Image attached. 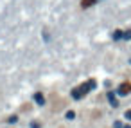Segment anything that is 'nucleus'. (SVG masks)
Listing matches in <instances>:
<instances>
[{
	"label": "nucleus",
	"mask_w": 131,
	"mask_h": 128,
	"mask_svg": "<svg viewBox=\"0 0 131 128\" xmlns=\"http://www.w3.org/2000/svg\"><path fill=\"white\" fill-rule=\"evenodd\" d=\"M74 117H75V114L72 112V110H70V112H66V119H74Z\"/></svg>",
	"instance_id": "6"
},
{
	"label": "nucleus",
	"mask_w": 131,
	"mask_h": 128,
	"mask_svg": "<svg viewBox=\"0 0 131 128\" xmlns=\"http://www.w3.org/2000/svg\"><path fill=\"white\" fill-rule=\"evenodd\" d=\"M124 38H126V40H129V38H131V29H129V31H126V33H124Z\"/></svg>",
	"instance_id": "7"
},
{
	"label": "nucleus",
	"mask_w": 131,
	"mask_h": 128,
	"mask_svg": "<svg viewBox=\"0 0 131 128\" xmlns=\"http://www.w3.org/2000/svg\"><path fill=\"white\" fill-rule=\"evenodd\" d=\"M129 92H131V85L129 83H122V85L119 87V94L120 96H128Z\"/></svg>",
	"instance_id": "1"
},
{
	"label": "nucleus",
	"mask_w": 131,
	"mask_h": 128,
	"mask_svg": "<svg viewBox=\"0 0 131 128\" xmlns=\"http://www.w3.org/2000/svg\"><path fill=\"white\" fill-rule=\"evenodd\" d=\"M120 38H124V34L120 33V31H115L113 33V40H120Z\"/></svg>",
	"instance_id": "5"
},
{
	"label": "nucleus",
	"mask_w": 131,
	"mask_h": 128,
	"mask_svg": "<svg viewBox=\"0 0 131 128\" xmlns=\"http://www.w3.org/2000/svg\"><path fill=\"white\" fill-rule=\"evenodd\" d=\"M34 101L38 103V105H43V103H45V99H43V96H41V94H34Z\"/></svg>",
	"instance_id": "4"
},
{
	"label": "nucleus",
	"mask_w": 131,
	"mask_h": 128,
	"mask_svg": "<svg viewBox=\"0 0 131 128\" xmlns=\"http://www.w3.org/2000/svg\"><path fill=\"white\" fill-rule=\"evenodd\" d=\"M108 99H110V103L113 105V107H117V105H119V101H117V98H115V94H113V92L108 94Z\"/></svg>",
	"instance_id": "3"
},
{
	"label": "nucleus",
	"mask_w": 131,
	"mask_h": 128,
	"mask_svg": "<svg viewBox=\"0 0 131 128\" xmlns=\"http://www.w3.org/2000/svg\"><path fill=\"white\" fill-rule=\"evenodd\" d=\"M115 128H124V126H122V123H120V121H115Z\"/></svg>",
	"instance_id": "8"
},
{
	"label": "nucleus",
	"mask_w": 131,
	"mask_h": 128,
	"mask_svg": "<svg viewBox=\"0 0 131 128\" xmlns=\"http://www.w3.org/2000/svg\"><path fill=\"white\" fill-rule=\"evenodd\" d=\"M124 128H131V126H129V125H126V126H124Z\"/></svg>",
	"instance_id": "11"
},
{
	"label": "nucleus",
	"mask_w": 131,
	"mask_h": 128,
	"mask_svg": "<svg viewBox=\"0 0 131 128\" xmlns=\"http://www.w3.org/2000/svg\"><path fill=\"white\" fill-rule=\"evenodd\" d=\"M72 98H74V99H81V98H83L81 89H74V90H72Z\"/></svg>",
	"instance_id": "2"
},
{
	"label": "nucleus",
	"mask_w": 131,
	"mask_h": 128,
	"mask_svg": "<svg viewBox=\"0 0 131 128\" xmlns=\"http://www.w3.org/2000/svg\"><path fill=\"white\" fill-rule=\"evenodd\" d=\"M126 117H128V119L131 121V110H128V112H126Z\"/></svg>",
	"instance_id": "9"
},
{
	"label": "nucleus",
	"mask_w": 131,
	"mask_h": 128,
	"mask_svg": "<svg viewBox=\"0 0 131 128\" xmlns=\"http://www.w3.org/2000/svg\"><path fill=\"white\" fill-rule=\"evenodd\" d=\"M31 126H33V128H40V125H38V123H33Z\"/></svg>",
	"instance_id": "10"
}]
</instances>
